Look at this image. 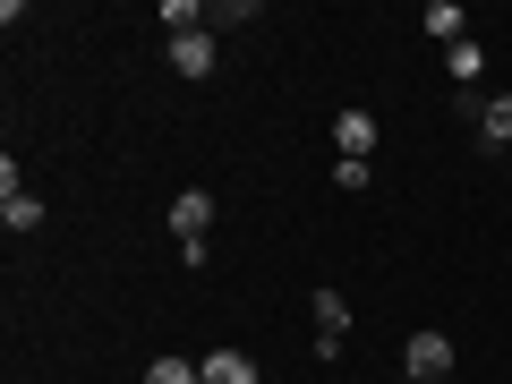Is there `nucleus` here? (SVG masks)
I'll return each instance as SVG.
<instances>
[{"instance_id":"nucleus-1","label":"nucleus","mask_w":512,"mask_h":384,"mask_svg":"<svg viewBox=\"0 0 512 384\" xmlns=\"http://www.w3.org/2000/svg\"><path fill=\"white\" fill-rule=\"evenodd\" d=\"M171 231H180V256H188V265H205V231H214V197H205V188H180V197H171Z\"/></svg>"},{"instance_id":"nucleus-2","label":"nucleus","mask_w":512,"mask_h":384,"mask_svg":"<svg viewBox=\"0 0 512 384\" xmlns=\"http://www.w3.org/2000/svg\"><path fill=\"white\" fill-rule=\"evenodd\" d=\"M402 367H410V384H444V376H453V333H436V325L410 333V342H402Z\"/></svg>"},{"instance_id":"nucleus-3","label":"nucleus","mask_w":512,"mask_h":384,"mask_svg":"<svg viewBox=\"0 0 512 384\" xmlns=\"http://www.w3.org/2000/svg\"><path fill=\"white\" fill-rule=\"evenodd\" d=\"M376 137H384V128H376V111H359V103H350V111H333V146H342V163H367V154H376Z\"/></svg>"},{"instance_id":"nucleus-4","label":"nucleus","mask_w":512,"mask_h":384,"mask_svg":"<svg viewBox=\"0 0 512 384\" xmlns=\"http://www.w3.org/2000/svg\"><path fill=\"white\" fill-rule=\"evenodd\" d=\"M171 69H180V77H214V26H188V35H171Z\"/></svg>"},{"instance_id":"nucleus-5","label":"nucleus","mask_w":512,"mask_h":384,"mask_svg":"<svg viewBox=\"0 0 512 384\" xmlns=\"http://www.w3.org/2000/svg\"><path fill=\"white\" fill-rule=\"evenodd\" d=\"M205 384H265V376H256V359H248V350H205Z\"/></svg>"},{"instance_id":"nucleus-6","label":"nucleus","mask_w":512,"mask_h":384,"mask_svg":"<svg viewBox=\"0 0 512 384\" xmlns=\"http://www.w3.org/2000/svg\"><path fill=\"white\" fill-rule=\"evenodd\" d=\"M427 35H436L444 52H453V43H470V9H461V0H427Z\"/></svg>"},{"instance_id":"nucleus-7","label":"nucleus","mask_w":512,"mask_h":384,"mask_svg":"<svg viewBox=\"0 0 512 384\" xmlns=\"http://www.w3.org/2000/svg\"><path fill=\"white\" fill-rule=\"evenodd\" d=\"M308 308H316V333H325V342H342V333H350V299L342 291H316Z\"/></svg>"},{"instance_id":"nucleus-8","label":"nucleus","mask_w":512,"mask_h":384,"mask_svg":"<svg viewBox=\"0 0 512 384\" xmlns=\"http://www.w3.org/2000/svg\"><path fill=\"white\" fill-rule=\"evenodd\" d=\"M478 137H487V146H512V94H487V111H478Z\"/></svg>"},{"instance_id":"nucleus-9","label":"nucleus","mask_w":512,"mask_h":384,"mask_svg":"<svg viewBox=\"0 0 512 384\" xmlns=\"http://www.w3.org/2000/svg\"><path fill=\"white\" fill-rule=\"evenodd\" d=\"M444 77H453V86H478V77H487V52H478V43H453V52H444Z\"/></svg>"},{"instance_id":"nucleus-10","label":"nucleus","mask_w":512,"mask_h":384,"mask_svg":"<svg viewBox=\"0 0 512 384\" xmlns=\"http://www.w3.org/2000/svg\"><path fill=\"white\" fill-rule=\"evenodd\" d=\"M0 222H9V231H35V222H43V197H26V188H18V197H0Z\"/></svg>"},{"instance_id":"nucleus-11","label":"nucleus","mask_w":512,"mask_h":384,"mask_svg":"<svg viewBox=\"0 0 512 384\" xmlns=\"http://www.w3.org/2000/svg\"><path fill=\"white\" fill-rule=\"evenodd\" d=\"M146 384H205V367H197V359H154Z\"/></svg>"},{"instance_id":"nucleus-12","label":"nucleus","mask_w":512,"mask_h":384,"mask_svg":"<svg viewBox=\"0 0 512 384\" xmlns=\"http://www.w3.org/2000/svg\"><path fill=\"white\" fill-rule=\"evenodd\" d=\"M197 18H205L197 0H163V26H171V35H188V26H197Z\"/></svg>"},{"instance_id":"nucleus-13","label":"nucleus","mask_w":512,"mask_h":384,"mask_svg":"<svg viewBox=\"0 0 512 384\" xmlns=\"http://www.w3.org/2000/svg\"><path fill=\"white\" fill-rule=\"evenodd\" d=\"M367 180H376V163H333V188H350V197H359Z\"/></svg>"}]
</instances>
